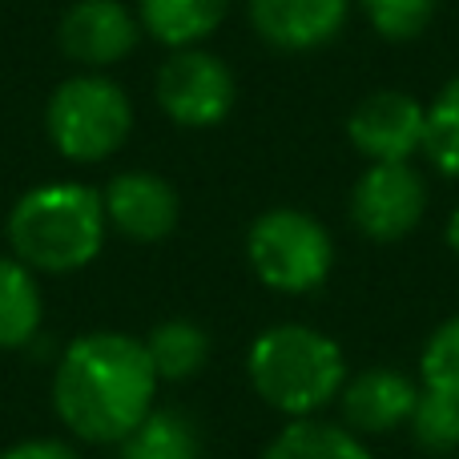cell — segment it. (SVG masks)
<instances>
[{"label": "cell", "instance_id": "obj_6", "mask_svg": "<svg viewBox=\"0 0 459 459\" xmlns=\"http://www.w3.org/2000/svg\"><path fill=\"white\" fill-rule=\"evenodd\" d=\"M153 101L178 129H214L238 101L234 69L206 45L169 48L153 77Z\"/></svg>", "mask_w": 459, "mask_h": 459}, {"label": "cell", "instance_id": "obj_12", "mask_svg": "<svg viewBox=\"0 0 459 459\" xmlns=\"http://www.w3.org/2000/svg\"><path fill=\"white\" fill-rule=\"evenodd\" d=\"M420 391V383L395 367H367V371L351 375L339 395L342 423L355 436H391L411 423Z\"/></svg>", "mask_w": 459, "mask_h": 459}, {"label": "cell", "instance_id": "obj_2", "mask_svg": "<svg viewBox=\"0 0 459 459\" xmlns=\"http://www.w3.org/2000/svg\"><path fill=\"white\" fill-rule=\"evenodd\" d=\"M8 254L32 274H77L97 262L109 222L101 190L85 182H40L13 202L4 218Z\"/></svg>", "mask_w": 459, "mask_h": 459}, {"label": "cell", "instance_id": "obj_16", "mask_svg": "<svg viewBox=\"0 0 459 459\" xmlns=\"http://www.w3.org/2000/svg\"><path fill=\"white\" fill-rule=\"evenodd\" d=\"M142 342L161 383H186L210 363V334L194 318H161Z\"/></svg>", "mask_w": 459, "mask_h": 459}, {"label": "cell", "instance_id": "obj_20", "mask_svg": "<svg viewBox=\"0 0 459 459\" xmlns=\"http://www.w3.org/2000/svg\"><path fill=\"white\" fill-rule=\"evenodd\" d=\"M420 379L423 391L459 399V315L444 318L428 334V342L420 351Z\"/></svg>", "mask_w": 459, "mask_h": 459}, {"label": "cell", "instance_id": "obj_7", "mask_svg": "<svg viewBox=\"0 0 459 459\" xmlns=\"http://www.w3.org/2000/svg\"><path fill=\"white\" fill-rule=\"evenodd\" d=\"M428 214V178L415 161H375L351 186V222L371 242H403Z\"/></svg>", "mask_w": 459, "mask_h": 459}, {"label": "cell", "instance_id": "obj_3", "mask_svg": "<svg viewBox=\"0 0 459 459\" xmlns=\"http://www.w3.org/2000/svg\"><path fill=\"white\" fill-rule=\"evenodd\" d=\"M246 379L254 395L282 420H310L339 403L347 387V355L310 323H274L246 351Z\"/></svg>", "mask_w": 459, "mask_h": 459}, {"label": "cell", "instance_id": "obj_1", "mask_svg": "<svg viewBox=\"0 0 459 459\" xmlns=\"http://www.w3.org/2000/svg\"><path fill=\"white\" fill-rule=\"evenodd\" d=\"M158 371L142 339L126 331H85L53 367V411L73 439L117 447L158 407Z\"/></svg>", "mask_w": 459, "mask_h": 459}, {"label": "cell", "instance_id": "obj_4", "mask_svg": "<svg viewBox=\"0 0 459 459\" xmlns=\"http://www.w3.org/2000/svg\"><path fill=\"white\" fill-rule=\"evenodd\" d=\"M48 145L65 161L97 166L126 150L134 134V101L105 73H73L48 93L45 101Z\"/></svg>", "mask_w": 459, "mask_h": 459}, {"label": "cell", "instance_id": "obj_22", "mask_svg": "<svg viewBox=\"0 0 459 459\" xmlns=\"http://www.w3.org/2000/svg\"><path fill=\"white\" fill-rule=\"evenodd\" d=\"M0 459H81V452L73 444H65V439H21V444L4 447Z\"/></svg>", "mask_w": 459, "mask_h": 459}, {"label": "cell", "instance_id": "obj_17", "mask_svg": "<svg viewBox=\"0 0 459 459\" xmlns=\"http://www.w3.org/2000/svg\"><path fill=\"white\" fill-rule=\"evenodd\" d=\"M121 459H202V436L178 407H153L117 444Z\"/></svg>", "mask_w": 459, "mask_h": 459}, {"label": "cell", "instance_id": "obj_18", "mask_svg": "<svg viewBox=\"0 0 459 459\" xmlns=\"http://www.w3.org/2000/svg\"><path fill=\"white\" fill-rule=\"evenodd\" d=\"M423 158L444 178L459 182V73L439 85L428 101V126H423Z\"/></svg>", "mask_w": 459, "mask_h": 459}, {"label": "cell", "instance_id": "obj_5", "mask_svg": "<svg viewBox=\"0 0 459 459\" xmlns=\"http://www.w3.org/2000/svg\"><path fill=\"white\" fill-rule=\"evenodd\" d=\"M250 274L274 294H310L334 270V238L315 214L294 206L262 210L246 230Z\"/></svg>", "mask_w": 459, "mask_h": 459}, {"label": "cell", "instance_id": "obj_15", "mask_svg": "<svg viewBox=\"0 0 459 459\" xmlns=\"http://www.w3.org/2000/svg\"><path fill=\"white\" fill-rule=\"evenodd\" d=\"M262 459H375L363 436L347 423H331L323 415L310 420H286L266 444Z\"/></svg>", "mask_w": 459, "mask_h": 459}, {"label": "cell", "instance_id": "obj_13", "mask_svg": "<svg viewBox=\"0 0 459 459\" xmlns=\"http://www.w3.org/2000/svg\"><path fill=\"white\" fill-rule=\"evenodd\" d=\"M134 13L161 48H194L226 24L230 0H137Z\"/></svg>", "mask_w": 459, "mask_h": 459}, {"label": "cell", "instance_id": "obj_23", "mask_svg": "<svg viewBox=\"0 0 459 459\" xmlns=\"http://www.w3.org/2000/svg\"><path fill=\"white\" fill-rule=\"evenodd\" d=\"M444 242H447V250L459 258V210H452V218H447V226H444Z\"/></svg>", "mask_w": 459, "mask_h": 459}, {"label": "cell", "instance_id": "obj_19", "mask_svg": "<svg viewBox=\"0 0 459 459\" xmlns=\"http://www.w3.org/2000/svg\"><path fill=\"white\" fill-rule=\"evenodd\" d=\"M363 8L367 24L391 45H407V40L423 37L428 24L436 21L439 0H355Z\"/></svg>", "mask_w": 459, "mask_h": 459}, {"label": "cell", "instance_id": "obj_9", "mask_svg": "<svg viewBox=\"0 0 459 459\" xmlns=\"http://www.w3.org/2000/svg\"><path fill=\"white\" fill-rule=\"evenodd\" d=\"M423 126L428 105L403 89H375L347 113V142L375 161H415L423 153Z\"/></svg>", "mask_w": 459, "mask_h": 459}, {"label": "cell", "instance_id": "obj_14", "mask_svg": "<svg viewBox=\"0 0 459 459\" xmlns=\"http://www.w3.org/2000/svg\"><path fill=\"white\" fill-rule=\"evenodd\" d=\"M40 323H45L40 274H32L13 254H0V351L29 347Z\"/></svg>", "mask_w": 459, "mask_h": 459}, {"label": "cell", "instance_id": "obj_21", "mask_svg": "<svg viewBox=\"0 0 459 459\" xmlns=\"http://www.w3.org/2000/svg\"><path fill=\"white\" fill-rule=\"evenodd\" d=\"M407 431H411V439L423 452H436V455L459 452V399L420 391V403H415Z\"/></svg>", "mask_w": 459, "mask_h": 459}, {"label": "cell", "instance_id": "obj_11", "mask_svg": "<svg viewBox=\"0 0 459 459\" xmlns=\"http://www.w3.org/2000/svg\"><path fill=\"white\" fill-rule=\"evenodd\" d=\"M246 16L278 53H315L342 32L351 0H246Z\"/></svg>", "mask_w": 459, "mask_h": 459}, {"label": "cell", "instance_id": "obj_10", "mask_svg": "<svg viewBox=\"0 0 459 459\" xmlns=\"http://www.w3.org/2000/svg\"><path fill=\"white\" fill-rule=\"evenodd\" d=\"M105 222L109 234H121L126 242L153 246L166 242L182 222V198L174 182L153 169H121L101 190Z\"/></svg>", "mask_w": 459, "mask_h": 459}, {"label": "cell", "instance_id": "obj_8", "mask_svg": "<svg viewBox=\"0 0 459 459\" xmlns=\"http://www.w3.org/2000/svg\"><path fill=\"white\" fill-rule=\"evenodd\" d=\"M142 37V21L126 0H73L56 21V48L85 73L121 65Z\"/></svg>", "mask_w": 459, "mask_h": 459}]
</instances>
